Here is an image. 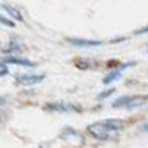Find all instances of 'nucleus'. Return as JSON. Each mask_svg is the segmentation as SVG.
I'll return each mask as SVG.
<instances>
[{
  "instance_id": "nucleus-5",
  "label": "nucleus",
  "mask_w": 148,
  "mask_h": 148,
  "mask_svg": "<svg viewBox=\"0 0 148 148\" xmlns=\"http://www.w3.org/2000/svg\"><path fill=\"white\" fill-rule=\"evenodd\" d=\"M2 62L6 64V65L10 64V65H19V67H28V68L36 67L34 61H31V59H28V58H24V56H21L19 53H9V55L3 56Z\"/></svg>"
},
{
  "instance_id": "nucleus-15",
  "label": "nucleus",
  "mask_w": 148,
  "mask_h": 148,
  "mask_svg": "<svg viewBox=\"0 0 148 148\" xmlns=\"http://www.w3.org/2000/svg\"><path fill=\"white\" fill-rule=\"evenodd\" d=\"M148 33V25L147 27H142V28H139L138 31H135V34L136 36H141V34H147Z\"/></svg>"
},
{
  "instance_id": "nucleus-12",
  "label": "nucleus",
  "mask_w": 148,
  "mask_h": 148,
  "mask_svg": "<svg viewBox=\"0 0 148 148\" xmlns=\"http://www.w3.org/2000/svg\"><path fill=\"white\" fill-rule=\"evenodd\" d=\"M114 92H116V89H114V88H110V89H107L105 92H101L99 95H98V99H107V98H108V96H111Z\"/></svg>"
},
{
  "instance_id": "nucleus-17",
  "label": "nucleus",
  "mask_w": 148,
  "mask_h": 148,
  "mask_svg": "<svg viewBox=\"0 0 148 148\" xmlns=\"http://www.w3.org/2000/svg\"><path fill=\"white\" fill-rule=\"evenodd\" d=\"M5 101H6V99H5V98H3L2 95H0V107H2V105L5 104Z\"/></svg>"
},
{
  "instance_id": "nucleus-13",
  "label": "nucleus",
  "mask_w": 148,
  "mask_h": 148,
  "mask_svg": "<svg viewBox=\"0 0 148 148\" xmlns=\"http://www.w3.org/2000/svg\"><path fill=\"white\" fill-rule=\"evenodd\" d=\"M62 135H65V136H77V138H79V132L74 130V129H71V127H65V129L62 130Z\"/></svg>"
},
{
  "instance_id": "nucleus-8",
  "label": "nucleus",
  "mask_w": 148,
  "mask_h": 148,
  "mask_svg": "<svg viewBox=\"0 0 148 148\" xmlns=\"http://www.w3.org/2000/svg\"><path fill=\"white\" fill-rule=\"evenodd\" d=\"M104 125L110 129V130H113V132H120L121 129H125V121L120 120V119H104L101 120Z\"/></svg>"
},
{
  "instance_id": "nucleus-7",
  "label": "nucleus",
  "mask_w": 148,
  "mask_h": 148,
  "mask_svg": "<svg viewBox=\"0 0 148 148\" xmlns=\"http://www.w3.org/2000/svg\"><path fill=\"white\" fill-rule=\"evenodd\" d=\"M67 42L76 47H98L101 46L102 42L99 40H93V39H83V37H68Z\"/></svg>"
},
{
  "instance_id": "nucleus-19",
  "label": "nucleus",
  "mask_w": 148,
  "mask_h": 148,
  "mask_svg": "<svg viewBox=\"0 0 148 148\" xmlns=\"http://www.w3.org/2000/svg\"><path fill=\"white\" fill-rule=\"evenodd\" d=\"M0 49H2V43H0Z\"/></svg>"
},
{
  "instance_id": "nucleus-18",
  "label": "nucleus",
  "mask_w": 148,
  "mask_h": 148,
  "mask_svg": "<svg viewBox=\"0 0 148 148\" xmlns=\"http://www.w3.org/2000/svg\"><path fill=\"white\" fill-rule=\"evenodd\" d=\"M2 123H3V117H2V116H0V125H2Z\"/></svg>"
},
{
  "instance_id": "nucleus-16",
  "label": "nucleus",
  "mask_w": 148,
  "mask_h": 148,
  "mask_svg": "<svg viewBox=\"0 0 148 148\" xmlns=\"http://www.w3.org/2000/svg\"><path fill=\"white\" fill-rule=\"evenodd\" d=\"M141 130L148 133V121H145V123H142V125H141Z\"/></svg>"
},
{
  "instance_id": "nucleus-3",
  "label": "nucleus",
  "mask_w": 148,
  "mask_h": 148,
  "mask_svg": "<svg viewBox=\"0 0 148 148\" xmlns=\"http://www.w3.org/2000/svg\"><path fill=\"white\" fill-rule=\"evenodd\" d=\"M46 77V74H34V73H24V74H18V76L15 77L16 83L21 84V86H25V88H28V86H36V84H40Z\"/></svg>"
},
{
  "instance_id": "nucleus-4",
  "label": "nucleus",
  "mask_w": 148,
  "mask_h": 148,
  "mask_svg": "<svg viewBox=\"0 0 148 148\" xmlns=\"http://www.w3.org/2000/svg\"><path fill=\"white\" fill-rule=\"evenodd\" d=\"M45 111H51V113H71V111H77L80 113L82 107L68 104V102H49L43 107Z\"/></svg>"
},
{
  "instance_id": "nucleus-10",
  "label": "nucleus",
  "mask_w": 148,
  "mask_h": 148,
  "mask_svg": "<svg viewBox=\"0 0 148 148\" xmlns=\"http://www.w3.org/2000/svg\"><path fill=\"white\" fill-rule=\"evenodd\" d=\"M22 52V46L19 42H9L6 47H3V53L9 55V53H21Z\"/></svg>"
},
{
  "instance_id": "nucleus-14",
  "label": "nucleus",
  "mask_w": 148,
  "mask_h": 148,
  "mask_svg": "<svg viewBox=\"0 0 148 148\" xmlns=\"http://www.w3.org/2000/svg\"><path fill=\"white\" fill-rule=\"evenodd\" d=\"M2 64H3V62H2ZM8 73H9V70H8L6 64H3V65H0V77H3V76H6Z\"/></svg>"
},
{
  "instance_id": "nucleus-11",
  "label": "nucleus",
  "mask_w": 148,
  "mask_h": 148,
  "mask_svg": "<svg viewBox=\"0 0 148 148\" xmlns=\"http://www.w3.org/2000/svg\"><path fill=\"white\" fill-rule=\"evenodd\" d=\"M0 24H3V25H6V27H15V21H12L9 16H6V15H2L0 14Z\"/></svg>"
},
{
  "instance_id": "nucleus-6",
  "label": "nucleus",
  "mask_w": 148,
  "mask_h": 148,
  "mask_svg": "<svg viewBox=\"0 0 148 148\" xmlns=\"http://www.w3.org/2000/svg\"><path fill=\"white\" fill-rule=\"evenodd\" d=\"M133 65H135V62H125V64H120L117 68L111 70V71L107 74V76L102 79V83H104V84H111V83L117 82L119 79H121L123 71L127 70V68H130V67H133Z\"/></svg>"
},
{
  "instance_id": "nucleus-1",
  "label": "nucleus",
  "mask_w": 148,
  "mask_h": 148,
  "mask_svg": "<svg viewBox=\"0 0 148 148\" xmlns=\"http://www.w3.org/2000/svg\"><path fill=\"white\" fill-rule=\"evenodd\" d=\"M148 101V95H125L120 96L117 99H114V102L111 104L113 108H126V110H135L144 107Z\"/></svg>"
},
{
  "instance_id": "nucleus-2",
  "label": "nucleus",
  "mask_w": 148,
  "mask_h": 148,
  "mask_svg": "<svg viewBox=\"0 0 148 148\" xmlns=\"http://www.w3.org/2000/svg\"><path fill=\"white\" fill-rule=\"evenodd\" d=\"M88 132L98 141H110V139H114L117 136V132L110 130L102 121H96V123L89 125L88 126Z\"/></svg>"
},
{
  "instance_id": "nucleus-9",
  "label": "nucleus",
  "mask_w": 148,
  "mask_h": 148,
  "mask_svg": "<svg viewBox=\"0 0 148 148\" xmlns=\"http://www.w3.org/2000/svg\"><path fill=\"white\" fill-rule=\"evenodd\" d=\"M2 9L8 14V16L9 18H12V19H16V21H19V22H22L24 21V18H22V15H21V12L18 10V9H15V8H12V6H9V5H2Z\"/></svg>"
}]
</instances>
